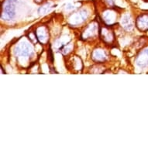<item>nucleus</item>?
Listing matches in <instances>:
<instances>
[{"instance_id": "nucleus-1", "label": "nucleus", "mask_w": 148, "mask_h": 148, "mask_svg": "<svg viewBox=\"0 0 148 148\" xmlns=\"http://www.w3.org/2000/svg\"><path fill=\"white\" fill-rule=\"evenodd\" d=\"M17 0H5L2 8L1 17L5 20H12L16 14V3Z\"/></svg>"}, {"instance_id": "nucleus-2", "label": "nucleus", "mask_w": 148, "mask_h": 148, "mask_svg": "<svg viewBox=\"0 0 148 148\" xmlns=\"http://www.w3.org/2000/svg\"><path fill=\"white\" fill-rule=\"evenodd\" d=\"M32 53H33V48L31 45L27 42H22L15 49V54L19 57L27 58L30 56Z\"/></svg>"}, {"instance_id": "nucleus-3", "label": "nucleus", "mask_w": 148, "mask_h": 148, "mask_svg": "<svg viewBox=\"0 0 148 148\" xmlns=\"http://www.w3.org/2000/svg\"><path fill=\"white\" fill-rule=\"evenodd\" d=\"M136 64L140 68H145L148 66V49L141 51L136 59Z\"/></svg>"}, {"instance_id": "nucleus-4", "label": "nucleus", "mask_w": 148, "mask_h": 148, "mask_svg": "<svg viewBox=\"0 0 148 148\" xmlns=\"http://www.w3.org/2000/svg\"><path fill=\"white\" fill-rule=\"evenodd\" d=\"M88 13L85 10H81L80 12H78L77 14L74 15L71 18V22L74 23V24H78L80 23L82 21L85 20L87 19Z\"/></svg>"}, {"instance_id": "nucleus-5", "label": "nucleus", "mask_w": 148, "mask_h": 148, "mask_svg": "<svg viewBox=\"0 0 148 148\" xmlns=\"http://www.w3.org/2000/svg\"><path fill=\"white\" fill-rule=\"evenodd\" d=\"M136 27L140 30L148 29V15L144 14L138 17L136 20Z\"/></svg>"}, {"instance_id": "nucleus-6", "label": "nucleus", "mask_w": 148, "mask_h": 148, "mask_svg": "<svg viewBox=\"0 0 148 148\" xmlns=\"http://www.w3.org/2000/svg\"><path fill=\"white\" fill-rule=\"evenodd\" d=\"M37 37V39L40 42H41L43 44L46 43L47 40V34L46 30L43 27H40L37 29L36 32V34H35Z\"/></svg>"}, {"instance_id": "nucleus-7", "label": "nucleus", "mask_w": 148, "mask_h": 148, "mask_svg": "<svg viewBox=\"0 0 148 148\" xmlns=\"http://www.w3.org/2000/svg\"><path fill=\"white\" fill-rule=\"evenodd\" d=\"M121 23L123 25V27L126 29H131L132 27H133V24H132L131 20H130V16L129 15H125L123 17Z\"/></svg>"}, {"instance_id": "nucleus-8", "label": "nucleus", "mask_w": 148, "mask_h": 148, "mask_svg": "<svg viewBox=\"0 0 148 148\" xmlns=\"http://www.w3.org/2000/svg\"><path fill=\"white\" fill-rule=\"evenodd\" d=\"M92 56H93L94 60H95L96 61H102L106 58V54L102 50H95L93 52Z\"/></svg>"}, {"instance_id": "nucleus-9", "label": "nucleus", "mask_w": 148, "mask_h": 148, "mask_svg": "<svg viewBox=\"0 0 148 148\" xmlns=\"http://www.w3.org/2000/svg\"><path fill=\"white\" fill-rule=\"evenodd\" d=\"M51 8V4H50V3H47L46 5H44V6H42V7L40 8L39 10H38V12H39V13H40V14H44V13H46Z\"/></svg>"}, {"instance_id": "nucleus-10", "label": "nucleus", "mask_w": 148, "mask_h": 148, "mask_svg": "<svg viewBox=\"0 0 148 148\" xmlns=\"http://www.w3.org/2000/svg\"><path fill=\"white\" fill-rule=\"evenodd\" d=\"M114 14L113 12H106V15H105V19L106 20L107 22H111L114 19Z\"/></svg>"}, {"instance_id": "nucleus-11", "label": "nucleus", "mask_w": 148, "mask_h": 148, "mask_svg": "<svg viewBox=\"0 0 148 148\" xmlns=\"http://www.w3.org/2000/svg\"><path fill=\"white\" fill-rule=\"evenodd\" d=\"M106 2L109 3L110 5H113V4H114V1H113V0H106Z\"/></svg>"}]
</instances>
